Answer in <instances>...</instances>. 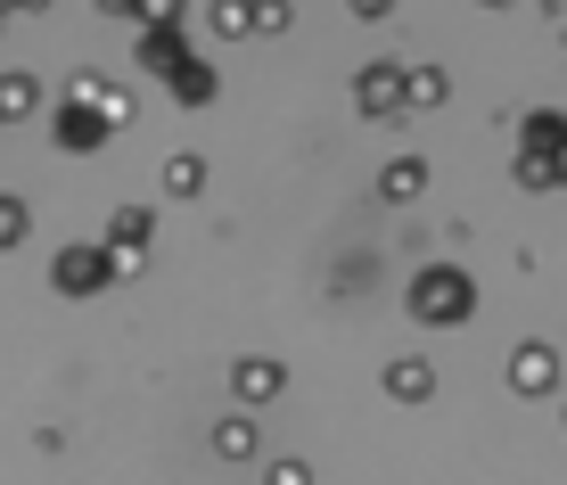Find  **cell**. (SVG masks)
I'll return each mask as SVG.
<instances>
[{
	"label": "cell",
	"mask_w": 567,
	"mask_h": 485,
	"mask_svg": "<svg viewBox=\"0 0 567 485\" xmlns=\"http://www.w3.org/2000/svg\"><path fill=\"white\" fill-rule=\"evenodd\" d=\"M239 395H247V403H256V395H280V371H271V362H247V371H239Z\"/></svg>",
	"instance_id": "2"
},
{
	"label": "cell",
	"mask_w": 567,
	"mask_h": 485,
	"mask_svg": "<svg viewBox=\"0 0 567 485\" xmlns=\"http://www.w3.org/2000/svg\"><path fill=\"white\" fill-rule=\"evenodd\" d=\"M412 305H420V321H461V313H468V280H453V271H427V280L412 288Z\"/></svg>",
	"instance_id": "1"
},
{
	"label": "cell",
	"mask_w": 567,
	"mask_h": 485,
	"mask_svg": "<svg viewBox=\"0 0 567 485\" xmlns=\"http://www.w3.org/2000/svg\"><path fill=\"white\" fill-rule=\"evenodd\" d=\"M17 230H25V215H17V206H0V239H17Z\"/></svg>",
	"instance_id": "4"
},
{
	"label": "cell",
	"mask_w": 567,
	"mask_h": 485,
	"mask_svg": "<svg viewBox=\"0 0 567 485\" xmlns=\"http://www.w3.org/2000/svg\"><path fill=\"white\" fill-rule=\"evenodd\" d=\"M511 379H518V386H551V354H543V345H535V354H518Z\"/></svg>",
	"instance_id": "3"
}]
</instances>
